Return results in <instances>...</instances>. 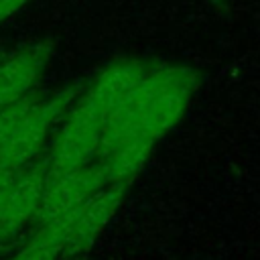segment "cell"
I'll return each mask as SVG.
<instances>
[{"mask_svg":"<svg viewBox=\"0 0 260 260\" xmlns=\"http://www.w3.org/2000/svg\"><path fill=\"white\" fill-rule=\"evenodd\" d=\"M197 85L199 73L191 67L150 65L108 118L106 132L114 138L144 136L156 142L181 120Z\"/></svg>","mask_w":260,"mask_h":260,"instance_id":"6da1fadb","label":"cell"},{"mask_svg":"<svg viewBox=\"0 0 260 260\" xmlns=\"http://www.w3.org/2000/svg\"><path fill=\"white\" fill-rule=\"evenodd\" d=\"M83 89H85L83 81H73L51 95L41 93V98L24 114L12 138L0 152V162L12 167H26L32 160H37L41 148L47 142V136L51 134V128L61 118H65L67 110Z\"/></svg>","mask_w":260,"mask_h":260,"instance_id":"7a4b0ae2","label":"cell"},{"mask_svg":"<svg viewBox=\"0 0 260 260\" xmlns=\"http://www.w3.org/2000/svg\"><path fill=\"white\" fill-rule=\"evenodd\" d=\"M104 124L106 120L102 118V114L83 98L81 91L79 98L67 110L63 126L59 128L53 146L47 154L49 175L69 173L95 160Z\"/></svg>","mask_w":260,"mask_h":260,"instance_id":"3957f363","label":"cell"},{"mask_svg":"<svg viewBox=\"0 0 260 260\" xmlns=\"http://www.w3.org/2000/svg\"><path fill=\"white\" fill-rule=\"evenodd\" d=\"M130 183H108L100 191H95L85 203H81L75 211L53 219V223L63 242L65 258H73L91 248L95 238L104 232L108 221L118 211Z\"/></svg>","mask_w":260,"mask_h":260,"instance_id":"277c9868","label":"cell"},{"mask_svg":"<svg viewBox=\"0 0 260 260\" xmlns=\"http://www.w3.org/2000/svg\"><path fill=\"white\" fill-rule=\"evenodd\" d=\"M108 183V175L100 160H91L69 173L49 175L41 207L32 223L39 228L75 211L81 203H85L95 191H100Z\"/></svg>","mask_w":260,"mask_h":260,"instance_id":"5b68a950","label":"cell"},{"mask_svg":"<svg viewBox=\"0 0 260 260\" xmlns=\"http://www.w3.org/2000/svg\"><path fill=\"white\" fill-rule=\"evenodd\" d=\"M47 177H49V156H43L41 160H32L22 169L0 215V242L10 240L24 225L35 221L47 187Z\"/></svg>","mask_w":260,"mask_h":260,"instance_id":"8992f818","label":"cell"},{"mask_svg":"<svg viewBox=\"0 0 260 260\" xmlns=\"http://www.w3.org/2000/svg\"><path fill=\"white\" fill-rule=\"evenodd\" d=\"M53 39H41L0 59V108L32 91L53 57Z\"/></svg>","mask_w":260,"mask_h":260,"instance_id":"52a82bcc","label":"cell"},{"mask_svg":"<svg viewBox=\"0 0 260 260\" xmlns=\"http://www.w3.org/2000/svg\"><path fill=\"white\" fill-rule=\"evenodd\" d=\"M150 63L140 59H118L104 67L83 89V98L102 114V118L108 122V118L114 114V110L126 100V95L140 83V79L146 75Z\"/></svg>","mask_w":260,"mask_h":260,"instance_id":"ba28073f","label":"cell"},{"mask_svg":"<svg viewBox=\"0 0 260 260\" xmlns=\"http://www.w3.org/2000/svg\"><path fill=\"white\" fill-rule=\"evenodd\" d=\"M41 98L39 91H30L28 95L0 108V152L4 150V146L8 144V140L12 138L16 126L20 124V120L24 118V114L32 108V104Z\"/></svg>","mask_w":260,"mask_h":260,"instance_id":"9c48e42d","label":"cell"},{"mask_svg":"<svg viewBox=\"0 0 260 260\" xmlns=\"http://www.w3.org/2000/svg\"><path fill=\"white\" fill-rule=\"evenodd\" d=\"M24 167H12V165H6V162H0V215L4 211V205H6V199L18 179V175L22 173Z\"/></svg>","mask_w":260,"mask_h":260,"instance_id":"30bf717a","label":"cell"},{"mask_svg":"<svg viewBox=\"0 0 260 260\" xmlns=\"http://www.w3.org/2000/svg\"><path fill=\"white\" fill-rule=\"evenodd\" d=\"M28 0H0V24L12 18L22 6H26Z\"/></svg>","mask_w":260,"mask_h":260,"instance_id":"8fae6325","label":"cell"},{"mask_svg":"<svg viewBox=\"0 0 260 260\" xmlns=\"http://www.w3.org/2000/svg\"><path fill=\"white\" fill-rule=\"evenodd\" d=\"M211 2H213V4H217V6H219V0H211Z\"/></svg>","mask_w":260,"mask_h":260,"instance_id":"7c38bea8","label":"cell"},{"mask_svg":"<svg viewBox=\"0 0 260 260\" xmlns=\"http://www.w3.org/2000/svg\"><path fill=\"white\" fill-rule=\"evenodd\" d=\"M2 57H4V55H2V53H0V59H2Z\"/></svg>","mask_w":260,"mask_h":260,"instance_id":"4fadbf2b","label":"cell"}]
</instances>
